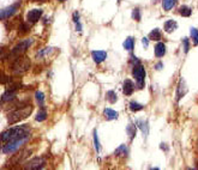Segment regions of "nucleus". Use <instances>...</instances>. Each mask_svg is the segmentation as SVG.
Wrapping results in <instances>:
<instances>
[{"label":"nucleus","instance_id":"nucleus-1","mask_svg":"<svg viewBox=\"0 0 198 170\" xmlns=\"http://www.w3.org/2000/svg\"><path fill=\"white\" fill-rule=\"evenodd\" d=\"M29 140H30V133H27V134H24L22 137H18L16 139H12V140L7 141L6 144H4L1 151L4 152L5 154H11L13 152L18 151L20 147L23 145H25Z\"/></svg>","mask_w":198,"mask_h":170},{"label":"nucleus","instance_id":"nucleus-17","mask_svg":"<svg viewBox=\"0 0 198 170\" xmlns=\"http://www.w3.org/2000/svg\"><path fill=\"white\" fill-rule=\"evenodd\" d=\"M103 115H104V117H106L107 120H117L119 116L118 112H115V110H113V109H111V108H106V109L103 110Z\"/></svg>","mask_w":198,"mask_h":170},{"label":"nucleus","instance_id":"nucleus-5","mask_svg":"<svg viewBox=\"0 0 198 170\" xmlns=\"http://www.w3.org/2000/svg\"><path fill=\"white\" fill-rule=\"evenodd\" d=\"M132 76L136 79L137 88L143 89L145 84V68L140 62H136L132 67Z\"/></svg>","mask_w":198,"mask_h":170},{"label":"nucleus","instance_id":"nucleus-31","mask_svg":"<svg viewBox=\"0 0 198 170\" xmlns=\"http://www.w3.org/2000/svg\"><path fill=\"white\" fill-rule=\"evenodd\" d=\"M137 125H139L140 130L144 135L148 134V131H149V127H148V122H144V121H137Z\"/></svg>","mask_w":198,"mask_h":170},{"label":"nucleus","instance_id":"nucleus-13","mask_svg":"<svg viewBox=\"0 0 198 170\" xmlns=\"http://www.w3.org/2000/svg\"><path fill=\"white\" fill-rule=\"evenodd\" d=\"M186 92H187V88H186L185 80L181 78L178 84V88H177V101H179L181 97H184Z\"/></svg>","mask_w":198,"mask_h":170},{"label":"nucleus","instance_id":"nucleus-26","mask_svg":"<svg viewBox=\"0 0 198 170\" xmlns=\"http://www.w3.org/2000/svg\"><path fill=\"white\" fill-rule=\"evenodd\" d=\"M106 98H107V101L109 102V103H115L117 101H118V96L115 94V91H113V90H109L107 94H106Z\"/></svg>","mask_w":198,"mask_h":170},{"label":"nucleus","instance_id":"nucleus-39","mask_svg":"<svg viewBox=\"0 0 198 170\" xmlns=\"http://www.w3.org/2000/svg\"><path fill=\"white\" fill-rule=\"evenodd\" d=\"M120 1H121V0H118V2H120Z\"/></svg>","mask_w":198,"mask_h":170},{"label":"nucleus","instance_id":"nucleus-22","mask_svg":"<svg viewBox=\"0 0 198 170\" xmlns=\"http://www.w3.org/2000/svg\"><path fill=\"white\" fill-rule=\"evenodd\" d=\"M129 153V150L126 147V145H120L118 149L114 151V154L118 156V157H126Z\"/></svg>","mask_w":198,"mask_h":170},{"label":"nucleus","instance_id":"nucleus-23","mask_svg":"<svg viewBox=\"0 0 198 170\" xmlns=\"http://www.w3.org/2000/svg\"><path fill=\"white\" fill-rule=\"evenodd\" d=\"M129 106H130V110H131V112H135V113L144 109V106L140 104V103H138V102H136V101H131Z\"/></svg>","mask_w":198,"mask_h":170},{"label":"nucleus","instance_id":"nucleus-11","mask_svg":"<svg viewBox=\"0 0 198 170\" xmlns=\"http://www.w3.org/2000/svg\"><path fill=\"white\" fill-rule=\"evenodd\" d=\"M133 91H135V84H133V82L130 80V79H126L124 82V84H122V92H124V95L131 96V95L133 94Z\"/></svg>","mask_w":198,"mask_h":170},{"label":"nucleus","instance_id":"nucleus-21","mask_svg":"<svg viewBox=\"0 0 198 170\" xmlns=\"http://www.w3.org/2000/svg\"><path fill=\"white\" fill-rule=\"evenodd\" d=\"M149 38H150L151 41H160V40L162 38V33H161V30H160V29H154V30H151L150 34H149Z\"/></svg>","mask_w":198,"mask_h":170},{"label":"nucleus","instance_id":"nucleus-16","mask_svg":"<svg viewBox=\"0 0 198 170\" xmlns=\"http://www.w3.org/2000/svg\"><path fill=\"white\" fill-rule=\"evenodd\" d=\"M163 28H164V31H166L167 34H171V33H173V31H174V30L178 28V24H177V22H175V20L169 19V20H167V22L164 23Z\"/></svg>","mask_w":198,"mask_h":170},{"label":"nucleus","instance_id":"nucleus-7","mask_svg":"<svg viewBox=\"0 0 198 170\" xmlns=\"http://www.w3.org/2000/svg\"><path fill=\"white\" fill-rule=\"evenodd\" d=\"M20 4H22V0H17V1H16L15 4H12L11 6L4 9V10L1 11V13H0V18L2 19V20H5L6 18H10L11 16H13V15L18 11V9L20 7Z\"/></svg>","mask_w":198,"mask_h":170},{"label":"nucleus","instance_id":"nucleus-20","mask_svg":"<svg viewBox=\"0 0 198 170\" xmlns=\"http://www.w3.org/2000/svg\"><path fill=\"white\" fill-rule=\"evenodd\" d=\"M46 119H47V110H46L44 106H43V107H40V110H39V113L36 114V116H35V120L39 121V122H42V121H44Z\"/></svg>","mask_w":198,"mask_h":170},{"label":"nucleus","instance_id":"nucleus-38","mask_svg":"<svg viewBox=\"0 0 198 170\" xmlns=\"http://www.w3.org/2000/svg\"><path fill=\"white\" fill-rule=\"evenodd\" d=\"M60 2H64V1H66V0H59Z\"/></svg>","mask_w":198,"mask_h":170},{"label":"nucleus","instance_id":"nucleus-28","mask_svg":"<svg viewBox=\"0 0 198 170\" xmlns=\"http://www.w3.org/2000/svg\"><path fill=\"white\" fill-rule=\"evenodd\" d=\"M30 24H29V22L28 23H22L19 25V28H18V33L19 34H27L30 30Z\"/></svg>","mask_w":198,"mask_h":170},{"label":"nucleus","instance_id":"nucleus-27","mask_svg":"<svg viewBox=\"0 0 198 170\" xmlns=\"http://www.w3.org/2000/svg\"><path fill=\"white\" fill-rule=\"evenodd\" d=\"M190 35H191V38L193 41V44L197 46L198 44V30L196 28H191L190 29Z\"/></svg>","mask_w":198,"mask_h":170},{"label":"nucleus","instance_id":"nucleus-12","mask_svg":"<svg viewBox=\"0 0 198 170\" xmlns=\"http://www.w3.org/2000/svg\"><path fill=\"white\" fill-rule=\"evenodd\" d=\"M91 57H93V60L96 64H101V62H103L106 60L107 53L104 50H93L91 52Z\"/></svg>","mask_w":198,"mask_h":170},{"label":"nucleus","instance_id":"nucleus-2","mask_svg":"<svg viewBox=\"0 0 198 170\" xmlns=\"http://www.w3.org/2000/svg\"><path fill=\"white\" fill-rule=\"evenodd\" d=\"M33 106L31 104H28L25 107H22V108H17V109H12L10 113L7 114V122L10 125H13L16 122H19L22 120L27 119L31 112H33Z\"/></svg>","mask_w":198,"mask_h":170},{"label":"nucleus","instance_id":"nucleus-37","mask_svg":"<svg viewBox=\"0 0 198 170\" xmlns=\"http://www.w3.org/2000/svg\"><path fill=\"white\" fill-rule=\"evenodd\" d=\"M162 67H163V64H162V62H157V64L155 65V68H156L157 71H158V70H161Z\"/></svg>","mask_w":198,"mask_h":170},{"label":"nucleus","instance_id":"nucleus-24","mask_svg":"<svg viewBox=\"0 0 198 170\" xmlns=\"http://www.w3.org/2000/svg\"><path fill=\"white\" fill-rule=\"evenodd\" d=\"M126 132H127V134H129V138H130V140H133V139H135V137H136L137 127H136L135 125L130 123V125L127 126V128H126Z\"/></svg>","mask_w":198,"mask_h":170},{"label":"nucleus","instance_id":"nucleus-34","mask_svg":"<svg viewBox=\"0 0 198 170\" xmlns=\"http://www.w3.org/2000/svg\"><path fill=\"white\" fill-rule=\"evenodd\" d=\"M142 43H143V46H144L145 48H148V46H149V40L147 37H143L142 38Z\"/></svg>","mask_w":198,"mask_h":170},{"label":"nucleus","instance_id":"nucleus-14","mask_svg":"<svg viewBox=\"0 0 198 170\" xmlns=\"http://www.w3.org/2000/svg\"><path fill=\"white\" fill-rule=\"evenodd\" d=\"M16 90H6L2 96H1V103L4 104V103H6V102H10V101H13L15 98H16Z\"/></svg>","mask_w":198,"mask_h":170},{"label":"nucleus","instance_id":"nucleus-10","mask_svg":"<svg viewBox=\"0 0 198 170\" xmlns=\"http://www.w3.org/2000/svg\"><path fill=\"white\" fill-rule=\"evenodd\" d=\"M31 153V151L30 150H24V151H20L19 153H17L15 157H12V159H11V163L12 164H19V163H22L29 154Z\"/></svg>","mask_w":198,"mask_h":170},{"label":"nucleus","instance_id":"nucleus-4","mask_svg":"<svg viewBox=\"0 0 198 170\" xmlns=\"http://www.w3.org/2000/svg\"><path fill=\"white\" fill-rule=\"evenodd\" d=\"M29 68H30V60H29V57H23V55L16 57V60L11 65V71L16 76L24 75Z\"/></svg>","mask_w":198,"mask_h":170},{"label":"nucleus","instance_id":"nucleus-35","mask_svg":"<svg viewBox=\"0 0 198 170\" xmlns=\"http://www.w3.org/2000/svg\"><path fill=\"white\" fill-rule=\"evenodd\" d=\"M73 22H75V23H78L79 22V13L77 11L73 12Z\"/></svg>","mask_w":198,"mask_h":170},{"label":"nucleus","instance_id":"nucleus-6","mask_svg":"<svg viewBox=\"0 0 198 170\" xmlns=\"http://www.w3.org/2000/svg\"><path fill=\"white\" fill-rule=\"evenodd\" d=\"M33 38H25V40H23V41H20L19 43H17L13 48H12V50H11V55H13V57H19V55H23L28 49H29V47L33 44Z\"/></svg>","mask_w":198,"mask_h":170},{"label":"nucleus","instance_id":"nucleus-19","mask_svg":"<svg viewBox=\"0 0 198 170\" xmlns=\"http://www.w3.org/2000/svg\"><path fill=\"white\" fill-rule=\"evenodd\" d=\"M178 0H162V6L164 11H171L175 5H177Z\"/></svg>","mask_w":198,"mask_h":170},{"label":"nucleus","instance_id":"nucleus-25","mask_svg":"<svg viewBox=\"0 0 198 170\" xmlns=\"http://www.w3.org/2000/svg\"><path fill=\"white\" fill-rule=\"evenodd\" d=\"M133 47H135V40L132 37H127L124 42V48L126 50H129V52H132Z\"/></svg>","mask_w":198,"mask_h":170},{"label":"nucleus","instance_id":"nucleus-3","mask_svg":"<svg viewBox=\"0 0 198 170\" xmlns=\"http://www.w3.org/2000/svg\"><path fill=\"white\" fill-rule=\"evenodd\" d=\"M29 133V127L28 125H23V126H17V127H12L7 131H4L1 133V143L2 144H6L7 141L12 140V139H16L18 137H22L24 134Z\"/></svg>","mask_w":198,"mask_h":170},{"label":"nucleus","instance_id":"nucleus-18","mask_svg":"<svg viewBox=\"0 0 198 170\" xmlns=\"http://www.w3.org/2000/svg\"><path fill=\"white\" fill-rule=\"evenodd\" d=\"M178 12L179 15L182 16V17H190L192 15V9L189 7V6H186V5H182V6L179 7Z\"/></svg>","mask_w":198,"mask_h":170},{"label":"nucleus","instance_id":"nucleus-29","mask_svg":"<svg viewBox=\"0 0 198 170\" xmlns=\"http://www.w3.org/2000/svg\"><path fill=\"white\" fill-rule=\"evenodd\" d=\"M35 97H36V102L39 103L40 107H43V104H44V95H43V92H41V91H36Z\"/></svg>","mask_w":198,"mask_h":170},{"label":"nucleus","instance_id":"nucleus-30","mask_svg":"<svg viewBox=\"0 0 198 170\" xmlns=\"http://www.w3.org/2000/svg\"><path fill=\"white\" fill-rule=\"evenodd\" d=\"M131 17L135 19V20H137V22H139V20L142 19V13H140V10H139L138 7H136V9L132 10V15H131Z\"/></svg>","mask_w":198,"mask_h":170},{"label":"nucleus","instance_id":"nucleus-33","mask_svg":"<svg viewBox=\"0 0 198 170\" xmlns=\"http://www.w3.org/2000/svg\"><path fill=\"white\" fill-rule=\"evenodd\" d=\"M182 46H184V52L189 53V50H190V40L186 37L184 38L182 40Z\"/></svg>","mask_w":198,"mask_h":170},{"label":"nucleus","instance_id":"nucleus-32","mask_svg":"<svg viewBox=\"0 0 198 170\" xmlns=\"http://www.w3.org/2000/svg\"><path fill=\"white\" fill-rule=\"evenodd\" d=\"M94 145H95V149H96V152H100V141H99V135H97V132L94 131Z\"/></svg>","mask_w":198,"mask_h":170},{"label":"nucleus","instance_id":"nucleus-36","mask_svg":"<svg viewBox=\"0 0 198 170\" xmlns=\"http://www.w3.org/2000/svg\"><path fill=\"white\" fill-rule=\"evenodd\" d=\"M76 24V31H82V24H80V22H78V23H75Z\"/></svg>","mask_w":198,"mask_h":170},{"label":"nucleus","instance_id":"nucleus-15","mask_svg":"<svg viewBox=\"0 0 198 170\" xmlns=\"http://www.w3.org/2000/svg\"><path fill=\"white\" fill-rule=\"evenodd\" d=\"M154 52H155L156 57H164V54H166V44L162 43V42H157L156 46H155V48H154Z\"/></svg>","mask_w":198,"mask_h":170},{"label":"nucleus","instance_id":"nucleus-8","mask_svg":"<svg viewBox=\"0 0 198 170\" xmlns=\"http://www.w3.org/2000/svg\"><path fill=\"white\" fill-rule=\"evenodd\" d=\"M46 165V158L44 157H35L27 162L24 165V169H42Z\"/></svg>","mask_w":198,"mask_h":170},{"label":"nucleus","instance_id":"nucleus-9","mask_svg":"<svg viewBox=\"0 0 198 170\" xmlns=\"http://www.w3.org/2000/svg\"><path fill=\"white\" fill-rule=\"evenodd\" d=\"M41 16H42V10L41 9H34V10H30L27 13V19H28L29 23L34 24V23L39 22Z\"/></svg>","mask_w":198,"mask_h":170}]
</instances>
